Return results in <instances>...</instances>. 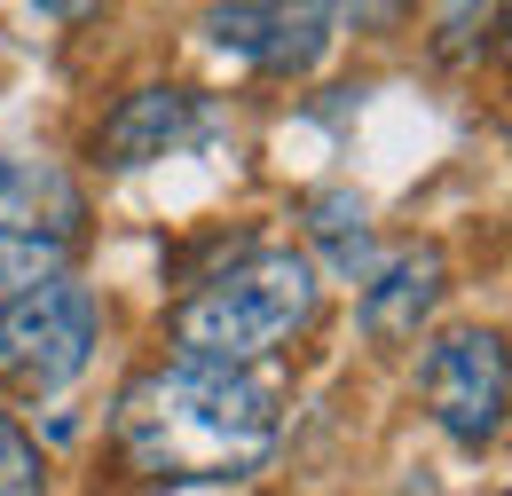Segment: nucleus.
Listing matches in <instances>:
<instances>
[{"instance_id": "obj_8", "label": "nucleus", "mask_w": 512, "mask_h": 496, "mask_svg": "<svg viewBox=\"0 0 512 496\" xmlns=\"http://www.w3.org/2000/svg\"><path fill=\"white\" fill-rule=\"evenodd\" d=\"M197 126V95L190 87H134L127 103L103 119V134H95V158L103 166H150V158H166V150H182Z\"/></svg>"}, {"instance_id": "obj_7", "label": "nucleus", "mask_w": 512, "mask_h": 496, "mask_svg": "<svg viewBox=\"0 0 512 496\" xmlns=\"http://www.w3.org/2000/svg\"><path fill=\"white\" fill-rule=\"evenodd\" d=\"M442 284H449L442 245H402V252H386L379 268L363 276V300H355L363 339H371V347H402V339H418V323L434 315Z\"/></svg>"}, {"instance_id": "obj_5", "label": "nucleus", "mask_w": 512, "mask_h": 496, "mask_svg": "<svg viewBox=\"0 0 512 496\" xmlns=\"http://www.w3.org/2000/svg\"><path fill=\"white\" fill-rule=\"evenodd\" d=\"M426 410L457 449H489L505 434V339L489 323H457L426 347Z\"/></svg>"}, {"instance_id": "obj_3", "label": "nucleus", "mask_w": 512, "mask_h": 496, "mask_svg": "<svg viewBox=\"0 0 512 496\" xmlns=\"http://www.w3.org/2000/svg\"><path fill=\"white\" fill-rule=\"evenodd\" d=\"M95 339H103V300L79 276H48V284L0 300V386L64 394L95 363Z\"/></svg>"}, {"instance_id": "obj_4", "label": "nucleus", "mask_w": 512, "mask_h": 496, "mask_svg": "<svg viewBox=\"0 0 512 496\" xmlns=\"http://www.w3.org/2000/svg\"><path fill=\"white\" fill-rule=\"evenodd\" d=\"M79 245V189L40 158H0V300L64 276Z\"/></svg>"}, {"instance_id": "obj_6", "label": "nucleus", "mask_w": 512, "mask_h": 496, "mask_svg": "<svg viewBox=\"0 0 512 496\" xmlns=\"http://www.w3.org/2000/svg\"><path fill=\"white\" fill-rule=\"evenodd\" d=\"M331 24H339V8H213V16H205L213 48L260 63V71H276V79L316 71V56L331 48Z\"/></svg>"}, {"instance_id": "obj_10", "label": "nucleus", "mask_w": 512, "mask_h": 496, "mask_svg": "<svg viewBox=\"0 0 512 496\" xmlns=\"http://www.w3.org/2000/svg\"><path fill=\"white\" fill-rule=\"evenodd\" d=\"M0 496H48V457L8 410H0Z\"/></svg>"}, {"instance_id": "obj_1", "label": "nucleus", "mask_w": 512, "mask_h": 496, "mask_svg": "<svg viewBox=\"0 0 512 496\" xmlns=\"http://www.w3.org/2000/svg\"><path fill=\"white\" fill-rule=\"evenodd\" d=\"M276 378L158 363L119 394V449L142 481H245L276 449Z\"/></svg>"}, {"instance_id": "obj_9", "label": "nucleus", "mask_w": 512, "mask_h": 496, "mask_svg": "<svg viewBox=\"0 0 512 496\" xmlns=\"http://www.w3.org/2000/svg\"><path fill=\"white\" fill-rule=\"evenodd\" d=\"M300 213H308V229L323 237L331 268H339V276H355V268H363V197H355V189H316Z\"/></svg>"}, {"instance_id": "obj_2", "label": "nucleus", "mask_w": 512, "mask_h": 496, "mask_svg": "<svg viewBox=\"0 0 512 496\" xmlns=\"http://www.w3.org/2000/svg\"><path fill=\"white\" fill-rule=\"evenodd\" d=\"M316 260L292 245H253L229 260L221 276H205L190 300L174 308V347L182 363H221V371H253L260 355H276L292 331H308L316 315Z\"/></svg>"}]
</instances>
